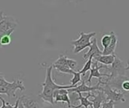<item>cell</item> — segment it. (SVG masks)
I'll return each mask as SVG.
<instances>
[{
  "mask_svg": "<svg viewBox=\"0 0 129 108\" xmlns=\"http://www.w3.org/2000/svg\"><path fill=\"white\" fill-rule=\"evenodd\" d=\"M92 61H93V57H92V56H90V57L87 59V62H86L85 64L84 65L81 71H79V72L81 73L82 75H85L88 71L91 70V65H92Z\"/></svg>",
  "mask_w": 129,
  "mask_h": 108,
  "instance_id": "ac0fdd59",
  "label": "cell"
},
{
  "mask_svg": "<svg viewBox=\"0 0 129 108\" xmlns=\"http://www.w3.org/2000/svg\"><path fill=\"white\" fill-rule=\"evenodd\" d=\"M73 75V77L72 80H70L71 85L77 86V83H79V82L82 81V77H81L82 74L79 71H74Z\"/></svg>",
  "mask_w": 129,
  "mask_h": 108,
  "instance_id": "ffe728a7",
  "label": "cell"
},
{
  "mask_svg": "<svg viewBox=\"0 0 129 108\" xmlns=\"http://www.w3.org/2000/svg\"><path fill=\"white\" fill-rule=\"evenodd\" d=\"M116 104V102H114L111 100H109V101L104 102L100 108H115Z\"/></svg>",
  "mask_w": 129,
  "mask_h": 108,
  "instance_id": "cb8c5ba5",
  "label": "cell"
},
{
  "mask_svg": "<svg viewBox=\"0 0 129 108\" xmlns=\"http://www.w3.org/2000/svg\"><path fill=\"white\" fill-rule=\"evenodd\" d=\"M52 69L53 66L50 65L46 68V74H45V82L42 83V92L38 95L39 98H41L44 101H46L51 105L54 104V92L57 89H71L73 87H76V86L74 85H58L57 84L52 78Z\"/></svg>",
  "mask_w": 129,
  "mask_h": 108,
  "instance_id": "6da1fadb",
  "label": "cell"
},
{
  "mask_svg": "<svg viewBox=\"0 0 129 108\" xmlns=\"http://www.w3.org/2000/svg\"><path fill=\"white\" fill-rule=\"evenodd\" d=\"M115 56L114 55H100L98 56H95L94 58H93L94 60L97 61L98 62H100L103 65H111L114 61L115 59Z\"/></svg>",
  "mask_w": 129,
  "mask_h": 108,
  "instance_id": "9a60e30c",
  "label": "cell"
},
{
  "mask_svg": "<svg viewBox=\"0 0 129 108\" xmlns=\"http://www.w3.org/2000/svg\"><path fill=\"white\" fill-rule=\"evenodd\" d=\"M19 89L23 92L26 89L23 82L21 80H14L5 86H0V95H7L8 98H16V91Z\"/></svg>",
  "mask_w": 129,
  "mask_h": 108,
  "instance_id": "3957f363",
  "label": "cell"
},
{
  "mask_svg": "<svg viewBox=\"0 0 129 108\" xmlns=\"http://www.w3.org/2000/svg\"><path fill=\"white\" fill-rule=\"evenodd\" d=\"M98 84H104V87H102V92H104L107 97V101L111 100L114 102H125V93L122 92L117 91V89H113L108 83L104 82V81H100L98 83Z\"/></svg>",
  "mask_w": 129,
  "mask_h": 108,
  "instance_id": "277c9868",
  "label": "cell"
},
{
  "mask_svg": "<svg viewBox=\"0 0 129 108\" xmlns=\"http://www.w3.org/2000/svg\"><path fill=\"white\" fill-rule=\"evenodd\" d=\"M110 35H111V38H112L111 42L107 47L104 48V50L102 51V55H114V54H116L115 51H116V49L118 45L117 35L113 31L110 32Z\"/></svg>",
  "mask_w": 129,
  "mask_h": 108,
  "instance_id": "8fae6325",
  "label": "cell"
},
{
  "mask_svg": "<svg viewBox=\"0 0 129 108\" xmlns=\"http://www.w3.org/2000/svg\"><path fill=\"white\" fill-rule=\"evenodd\" d=\"M91 46V44H86V45H81V46H76L74 47L73 49V53L74 54H78L80 52H82L83 50H85V48H88Z\"/></svg>",
  "mask_w": 129,
  "mask_h": 108,
  "instance_id": "603a6c76",
  "label": "cell"
},
{
  "mask_svg": "<svg viewBox=\"0 0 129 108\" xmlns=\"http://www.w3.org/2000/svg\"><path fill=\"white\" fill-rule=\"evenodd\" d=\"M107 69L108 72L110 73V75L107 77V80L105 81L106 83L110 81V80H113V78L125 76V67L122 59L116 55L115 56V59H114L113 64L111 65H109Z\"/></svg>",
  "mask_w": 129,
  "mask_h": 108,
  "instance_id": "7a4b0ae2",
  "label": "cell"
},
{
  "mask_svg": "<svg viewBox=\"0 0 129 108\" xmlns=\"http://www.w3.org/2000/svg\"><path fill=\"white\" fill-rule=\"evenodd\" d=\"M108 68V65H103V64L101 65H99L98 62L97 61H95V60L92 61V65H91V70H90V75H89L88 80H86V82L88 83H91L92 78H98V82H100V81L102 80L103 77H108L110 74H102V73L99 72L100 69H101V68Z\"/></svg>",
  "mask_w": 129,
  "mask_h": 108,
  "instance_id": "5b68a950",
  "label": "cell"
},
{
  "mask_svg": "<svg viewBox=\"0 0 129 108\" xmlns=\"http://www.w3.org/2000/svg\"><path fill=\"white\" fill-rule=\"evenodd\" d=\"M53 68H55L58 72L63 73V74H73L75 71L70 69L69 67L65 66V65H52Z\"/></svg>",
  "mask_w": 129,
  "mask_h": 108,
  "instance_id": "e0dca14e",
  "label": "cell"
},
{
  "mask_svg": "<svg viewBox=\"0 0 129 108\" xmlns=\"http://www.w3.org/2000/svg\"><path fill=\"white\" fill-rule=\"evenodd\" d=\"M54 104H57L58 102H61L63 104H67V107L71 108V101L69 97V92L67 89H57L54 92Z\"/></svg>",
  "mask_w": 129,
  "mask_h": 108,
  "instance_id": "8992f818",
  "label": "cell"
},
{
  "mask_svg": "<svg viewBox=\"0 0 129 108\" xmlns=\"http://www.w3.org/2000/svg\"><path fill=\"white\" fill-rule=\"evenodd\" d=\"M8 83H9V82L7 81V80H5L4 75H3L2 74L0 73V86H5V85L8 84Z\"/></svg>",
  "mask_w": 129,
  "mask_h": 108,
  "instance_id": "4316f807",
  "label": "cell"
},
{
  "mask_svg": "<svg viewBox=\"0 0 129 108\" xmlns=\"http://www.w3.org/2000/svg\"><path fill=\"white\" fill-rule=\"evenodd\" d=\"M67 65L68 67L72 69V70H75L76 66H77V62L75 61L74 59H67Z\"/></svg>",
  "mask_w": 129,
  "mask_h": 108,
  "instance_id": "d4e9b609",
  "label": "cell"
},
{
  "mask_svg": "<svg viewBox=\"0 0 129 108\" xmlns=\"http://www.w3.org/2000/svg\"><path fill=\"white\" fill-rule=\"evenodd\" d=\"M97 92H98L97 95L91 93V98H93V100L91 101L93 104V108H100L104 102L107 101V97L104 92L100 90H98Z\"/></svg>",
  "mask_w": 129,
  "mask_h": 108,
  "instance_id": "4fadbf2b",
  "label": "cell"
},
{
  "mask_svg": "<svg viewBox=\"0 0 129 108\" xmlns=\"http://www.w3.org/2000/svg\"><path fill=\"white\" fill-rule=\"evenodd\" d=\"M111 35H104L101 38V45L104 48L107 47L111 42Z\"/></svg>",
  "mask_w": 129,
  "mask_h": 108,
  "instance_id": "44dd1931",
  "label": "cell"
},
{
  "mask_svg": "<svg viewBox=\"0 0 129 108\" xmlns=\"http://www.w3.org/2000/svg\"><path fill=\"white\" fill-rule=\"evenodd\" d=\"M79 97L77 98V100H79L80 101V104L78 106H73L72 105V108H81L82 107H84L85 108H93V104L91 102V101L88 100L89 98L91 97V92H88V95L84 97L82 95V93H78Z\"/></svg>",
  "mask_w": 129,
  "mask_h": 108,
  "instance_id": "7c38bea8",
  "label": "cell"
},
{
  "mask_svg": "<svg viewBox=\"0 0 129 108\" xmlns=\"http://www.w3.org/2000/svg\"><path fill=\"white\" fill-rule=\"evenodd\" d=\"M67 1L69 2H73V3H75V4H78L79 2H83L84 0H67Z\"/></svg>",
  "mask_w": 129,
  "mask_h": 108,
  "instance_id": "83f0119b",
  "label": "cell"
},
{
  "mask_svg": "<svg viewBox=\"0 0 129 108\" xmlns=\"http://www.w3.org/2000/svg\"><path fill=\"white\" fill-rule=\"evenodd\" d=\"M122 89H123L125 92H129V79H126L122 81L121 84Z\"/></svg>",
  "mask_w": 129,
  "mask_h": 108,
  "instance_id": "484cf974",
  "label": "cell"
},
{
  "mask_svg": "<svg viewBox=\"0 0 129 108\" xmlns=\"http://www.w3.org/2000/svg\"><path fill=\"white\" fill-rule=\"evenodd\" d=\"M5 16H4V12L2 11H0V22L3 20Z\"/></svg>",
  "mask_w": 129,
  "mask_h": 108,
  "instance_id": "f1b7e54d",
  "label": "cell"
},
{
  "mask_svg": "<svg viewBox=\"0 0 129 108\" xmlns=\"http://www.w3.org/2000/svg\"><path fill=\"white\" fill-rule=\"evenodd\" d=\"M0 101H1L2 103V107L0 108H17L18 107V105H19V103H20V97L18 98V99L16 101V103H15L14 105L10 104L9 102H6V101H5V99L2 98V97H0Z\"/></svg>",
  "mask_w": 129,
  "mask_h": 108,
  "instance_id": "d6986e66",
  "label": "cell"
},
{
  "mask_svg": "<svg viewBox=\"0 0 129 108\" xmlns=\"http://www.w3.org/2000/svg\"><path fill=\"white\" fill-rule=\"evenodd\" d=\"M17 108H25L24 107V106L23 105V104L20 102V103H19V105H18V107Z\"/></svg>",
  "mask_w": 129,
  "mask_h": 108,
  "instance_id": "f546056e",
  "label": "cell"
},
{
  "mask_svg": "<svg viewBox=\"0 0 129 108\" xmlns=\"http://www.w3.org/2000/svg\"><path fill=\"white\" fill-rule=\"evenodd\" d=\"M125 70H129V61L127 62V66L125 67Z\"/></svg>",
  "mask_w": 129,
  "mask_h": 108,
  "instance_id": "4dcf8cb0",
  "label": "cell"
},
{
  "mask_svg": "<svg viewBox=\"0 0 129 108\" xmlns=\"http://www.w3.org/2000/svg\"><path fill=\"white\" fill-rule=\"evenodd\" d=\"M96 35V32H89L85 33L81 32L79 33V38L76 40H73L71 41V44L74 47L76 46H81V45H86V44H91V39Z\"/></svg>",
  "mask_w": 129,
  "mask_h": 108,
  "instance_id": "9c48e42d",
  "label": "cell"
},
{
  "mask_svg": "<svg viewBox=\"0 0 129 108\" xmlns=\"http://www.w3.org/2000/svg\"><path fill=\"white\" fill-rule=\"evenodd\" d=\"M14 30L15 29H11L7 32L0 34V48L2 47V46H6L11 44V35L14 32Z\"/></svg>",
  "mask_w": 129,
  "mask_h": 108,
  "instance_id": "2e32d148",
  "label": "cell"
},
{
  "mask_svg": "<svg viewBox=\"0 0 129 108\" xmlns=\"http://www.w3.org/2000/svg\"><path fill=\"white\" fill-rule=\"evenodd\" d=\"M20 102L25 108H41L38 101L32 96L22 95L20 97Z\"/></svg>",
  "mask_w": 129,
  "mask_h": 108,
  "instance_id": "5bb4252c",
  "label": "cell"
},
{
  "mask_svg": "<svg viewBox=\"0 0 129 108\" xmlns=\"http://www.w3.org/2000/svg\"><path fill=\"white\" fill-rule=\"evenodd\" d=\"M18 23L13 17L5 16L2 21L0 22V34L7 32L11 29H15Z\"/></svg>",
  "mask_w": 129,
  "mask_h": 108,
  "instance_id": "52a82bcc",
  "label": "cell"
},
{
  "mask_svg": "<svg viewBox=\"0 0 129 108\" xmlns=\"http://www.w3.org/2000/svg\"><path fill=\"white\" fill-rule=\"evenodd\" d=\"M88 48H89V50L83 55V59L85 60H87L90 56H92L93 58H94L95 56L102 55V51L100 50L98 45V40L96 38H94V39L91 41V44Z\"/></svg>",
  "mask_w": 129,
  "mask_h": 108,
  "instance_id": "30bf717a",
  "label": "cell"
},
{
  "mask_svg": "<svg viewBox=\"0 0 129 108\" xmlns=\"http://www.w3.org/2000/svg\"><path fill=\"white\" fill-rule=\"evenodd\" d=\"M67 57L64 55H60L59 56V58L55 61V62L54 63V65H65L67 66Z\"/></svg>",
  "mask_w": 129,
  "mask_h": 108,
  "instance_id": "7402d4cb",
  "label": "cell"
},
{
  "mask_svg": "<svg viewBox=\"0 0 129 108\" xmlns=\"http://www.w3.org/2000/svg\"><path fill=\"white\" fill-rule=\"evenodd\" d=\"M102 90V87L100 86V84L97 83L96 86H89L86 85V82L85 80H82V83L79 86H76V87L68 89L69 93L70 92H74V93H82V92H90L93 91H98Z\"/></svg>",
  "mask_w": 129,
  "mask_h": 108,
  "instance_id": "ba28073f",
  "label": "cell"
}]
</instances>
